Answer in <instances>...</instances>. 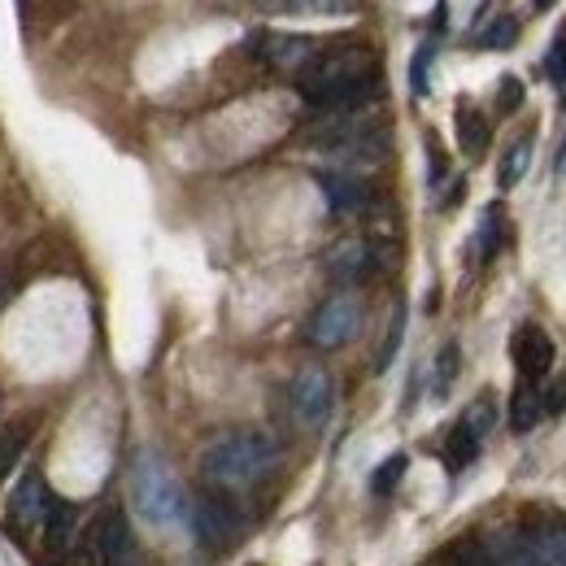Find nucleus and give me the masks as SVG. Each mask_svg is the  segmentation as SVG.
<instances>
[{
	"mask_svg": "<svg viewBox=\"0 0 566 566\" xmlns=\"http://www.w3.org/2000/svg\"><path fill=\"white\" fill-rule=\"evenodd\" d=\"M301 96L323 114H357L366 101L384 92L379 57L370 44H327L296 74Z\"/></svg>",
	"mask_w": 566,
	"mask_h": 566,
	"instance_id": "obj_1",
	"label": "nucleus"
},
{
	"mask_svg": "<svg viewBox=\"0 0 566 566\" xmlns=\"http://www.w3.org/2000/svg\"><path fill=\"white\" fill-rule=\"evenodd\" d=\"M275 467H280V444H275V436H266L258 427L222 431L218 440L206 444V453H201V475H206V484H213L218 493L253 489Z\"/></svg>",
	"mask_w": 566,
	"mask_h": 566,
	"instance_id": "obj_2",
	"label": "nucleus"
},
{
	"mask_svg": "<svg viewBox=\"0 0 566 566\" xmlns=\"http://www.w3.org/2000/svg\"><path fill=\"white\" fill-rule=\"evenodd\" d=\"M132 505H136V514L148 518L153 527H175V523L188 518V493H184V484L153 453H140L136 467H132Z\"/></svg>",
	"mask_w": 566,
	"mask_h": 566,
	"instance_id": "obj_3",
	"label": "nucleus"
},
{
	"mask_svg": "<svg viewBox=\"0 0 566 566\" xmlns=\"http://www.w3.org/2000/svg\"><path fill=\"white\" fill-rule=\"evenodd\" d=\"M305 140L336 161H379L388 153V127L361 114H327Z\"/></svg>",
	"mask_w": 566,
	"mask_h": 566,
	"instance_id": "obj_4",
	"label": "nucleus"
},
{
	"mask_svg": "<svg viewBox=\"0 0 566 566\" xmlns=\"http://www.w3.org/2000/svg\"><path fill=\"white\" fill-rule=\"evenodd\" d=\"M78 566H140V549H136V536H132V523L123 518V510L96 514V523L87 527V541L78 549Z\"/></svg>",
	"mask_w": 566,
	"mask_h": 566,
	"instance_id": "obj_5",
	"label": "nucleus"
},
{
	"mask_svg": "<svg viewBox=\"0 0 566 566\" xmlns=\"http://www.w3.org/2000/svg\"><path fill=\"white\" fill-rule=\"evenodd\" d=\"M357 327H361V301L354 292H336L310 318V345L314 349H340V345L354 340Z\"/></svg>",
	"mask_w": 566,
	"mask_h": 566,
	"instance_id": "obj_6",
	"label": "nucleus"
},
{
	"mask_svg": "<svg viewBox=\"0 0 566 566\" xmlns=\"http://www.w3.org/2000/svg\"><path fill=\"white\" fill-rule=\"evenodd\" d=\"M287 406H292V419L301 427H323L332 419V406H336V384H332V375L327 370H318V366H305L296 379H292V388H287Z\"/></svg>",
	"mask_w": 566,
	"mask_h": 566,
	"instance_id": "obj_7",
	"label": "nucleus"
},
{
	"mask_svg": "<svg viewBox=\"0 0 566 566\" xmlns=\"http://www.w3.org/2000/svg\"><path fill=\"white\" fill-rule=\"evenodd\" d=\"M49 505H53V493H49L44 475L27 471V475L13 484L9 501H4V523H9V532H31V527H40V523L49 518Z\"/></svg>",
	"mask_w": 566,
	"mask_h": 566,
	"instance_id": "obj_8",
	"label": "nucleus"
},
{
	"mask_svg": "<svg viewBox=\"0 0 566 566\" xmlns=\"http://www.w3.org/2000/svg\"><path fill=\"white\" fill-rule=\"evenodd\" d=\"M192 532H197L201 545L227 549V545L240 536V510L227 501V493L201 496L197 510H192Z\"/></svg>",
	"mask_w": 566,
	"mask_h": 566,
	"instance_id": "obj_9",
	"label": "nucleus"
},
{
	"mask_svg": "<svg viewBox=\"0 0 566 566\" xmlns=\"http://www.w3.org/2000/svg\"><path fill=\"white\" fill-rule=\"evenodd\" d=\"M510 354H514V366H518V375H523V384H536V379H545L549 370H554V336L545 332V327H536V323H523L518 332H514V340H510Z\"/></svg>",
	"mask_w": 566,
	"mask_h": 566,
	"instance_id": "obj_10",
	"label": "nucleus"
},
{
	"mask_svg": "<svg viewBox=\"0 0 566 566\" xmlns=\"http://www.w3.org/2000/svg\"><path fill=\"white\" fill-rule=\"evenodd\" d=\"M253 44H258V57L262 62H271V66H280V71H292L301 74L314 57H318V40H310V35H283V31H262V35H253Z\"/></svg>",
	"mask_w": 566,
	"mask_h": 566,
	"instance_id": "obj_11",
	"label": "nucleus"
},
{
	"mask_svg": "<svg viewBox=\"0 0 566 566\" xmlns=\"http://www.w3.org/2000/svg\"><path fill=\"white\" fill-rule=\"evenodd\" d=\"M379 271V249L370 240H340L327 253V275L340 283H361Z\"/></svg>",
	"mask_w": 566,
	"mask_h": 566,
	"instance_id": "obj_12",
	"label": "nucleus"
},
{
	"mask_svg": "<svg viewBox=\"0 0 566 566\" xmlns=\"http://www.w3.org/2000/svg\"><path fill=\"white\" fill-rule=\"evenodd\" d=\"M318 188H323L332 213H357L370 206V188L349 170H318Z\"/></svg>",
	"mask_w": 566,
	"mask_h": 566,
	"instance_id": "obj_13",
	"label": "nucleus"
},
{
	"mask_svg": "<svg viewBox=\"0 0 566 566\" xmlns=\"http://www.w3.org/2000/svg\"><path fill=\"white\" fill-rule=\"evenodd\" d=\"M484 554H489V566H541L536 545H532V532H518V527L496 532L493 541L484 545Z\"/></svg>",
	"mask_w": 566,
	"mask_h": 566,
	"instance_id": "obj_14",
	"label": "nucleus"
},
{
	"mask_svg": "<svg viewBox=\"0 0 566 566\" xmlns=\"http://www.w3.org/2000/svg\"><path fill=\"white\" fill-rule=\"evenodd\" d=\"M266 13H318V18H336V13H357L361 0H258Z\"/></svg>",
	"mask_w": 566,
	"mask_h": 566,
	"instance_id": "obj_15",
	"label": "nucleus"
},
{
	"mask_svg": "<svg viewBox=\"0 0 566 566\" xmlns=\"http://www.w3.org/2000/svg\"><path fill=\"white\" fill-rule=\"evenodd\" d=\"M458 144H462V153L467 157H480L484 148H489V123H484V114L475 109V105H458Z\"/></svg>",
	"mask_w": 566,
	"mask_h": 566,
	"instance_id": "obj_16",
	"label": "nucleus"
},
{
	"mask_svg": "<svg viewBox=\"0 0 566 566\" xmlns=\"http://www.w3.org/2000/svg\"><path fill=\"white\" fill-rule=\"evenodd\" d=\"M541 419H545V410H541L536 384H518L514 397H510V427H514V431H532Z\"/></svg>",
	"mask_w": 566,
	"mask_h": 566,
	"instance_id": "obj_17",
	"label": "nucleus"
},
{
	"mask_svg": "<svg viewBox=\"0 0 566 566\" xmlns=\"http://www.w3.org/2000/svg\"><path fill=\"white\" fill-rule=\"evenodd\" d=\"M527 166H532V136H523V140H514L510 148H505V157H501V170H496V184H501V192L518 188V179L527 175Z\"/></svg>",
	"mask_w": 566,
	"mask_h": 566,
	"instance_id": "obj_18",
	"label": "nucleus"
},
{
	"mask_svg": "<svg viewBox=\"0 0 566 566\" xmlns=\"http://www.w3.org/2000/svg\"><path fill=\"white\" fill-rule=\"evenodd\" d=\"M44 536H49V545H53L57 554H66V549H71V536H74V505L71 501H57V496H53L49 518H44Z\"/></svg>",
	"mask_w": 566,
	"mask_h": 566,
	"instance_id": "obj_19",
	"label": "nucleus"
},
{
	"mask_svg": "<svg viewBox=\"0 0 566 566\" xmlns=\"http://www.w3.org/2000/svg\"><path fill=\"white\" fill-rule=\"evenodd\" d=\"M532 545L541 566H566V523H545L541 532H532Z\"/></svg>",
	"mask_w": 566,
	"mask_h": 566,
	"instance_id": "obj_20",
	"label": "nucleus"
},
{
	"mask_svg": "<svg viewBox=\"0 0 566 566\" xmlns=\"http://www.w3.org/2000/svg\"><path fill=\"white\" fill-rule=\"evenodd\" d=\"M501 235H505V213H501V206H489L484 218H480V235H475L480 262H493L496 249H501Z\"/></svg>",
	"mask_w": 566,
	"mask_h": 566,
	"instance_id": "obj_21",
	"label": "nucleus"
},
{
	"mask_svg": "<svg viewBox=\"0 0 566 566\" xmlns=\"http://www.w3.org/2000/svg\"><path fill=\"white\" fill-rule=\"evenodd\" d=\"M475 458H480V440H475L467 427H453L449 440H444V467H449V471H462V467H471Z\"/></svg>",
	"mask_w": 566,
	"mask_h": 566,
	"instance_id": "obj_22",
	"label": "nucleus"
},
{
	"mask_svg": "<svg viewBox=\"0 0 566 566\" xmlns=\"http://www.w3.org/2000/svg\"><path fill=\"white\" fill-rule=\"evenodd\" d=\"M401 340H406V305H397V310H392L388 336H384V345H379V354H375V375H384V370L397 361V349H401Z\"/></svg>",
	"mask_w": 566,
	"mask_h": 566,
	"instance_id": "obj_23",
	"label": "nucleus"
},
{
	"mask_svg": "<svg viewBox=\"0 0 566 566\" xmlns=\"http://www.w3.org/2000/svg\"><path fill=\"white\" fill-rule=\"evenodd\" d=\"M514 40H518V18H514V13H501V18H493V22L480 31V44L493 49V53H505Z\"/></svg>",
	"mask_w": 566,
	"mask_h": 566,
	"instance_id": "obj_24",
	"label": "nucleus"
},
{
	"mask_svg": "<svg viewBox=\"0 0 566 566\" xmlns=\"http://www.w3.org/2000/svg\"><path fill=\"white\" fill-rule=\"evenodd\" d=\"M406 453H392V458H384L379 467H375V480H370V493L375 496H388L397 484H401V475H406Z\"/></svg>",
	"mask_w": 566,
	"mask_h": 566,
	"instance_id": "obj_25",
	"label": "nucleus"
},
{
	"mask_svg": "<svg viewBox=\"0 0 566 566\" xmlns=\"http://www.w3.org/2000/svg\"><path fill=\"white\" fill-rule=\"evenodd\" d=\"M493 423H496L493 397H480V401H471V406H467V415H462V423H458V427H467L475 440H484V436L493 431Z\"/></svg>",
	"mask_w": 566,
	"mask_h": 566,
	"instance_id": "obj_26",
	"label": "nucleus"
},
{
	"mask_svg": "<svg viewBox=\"0 0 566 566\" xmlns=\"http://www.w3.org/2000/svg\"><path fill=\"white\" fill-rule=\"evenodd\" d=\"M545 74L558 83V96H566V27H558V35L545 53Z\"/></svg>",
	"mask_w": 566,
	"mask_h": 566,
	"instance_id": "obj_27",
	"label": "nucleus"
},
{
	"mask_svg": "<svg viewBox=\"0 0 566 566\" xmlns=\"http://www.w3.org/2000/svg\"><path fill=\"white\" fill-rule=\"evenodd\" d=\"M458 345H453V340H449V345H444V349H440V357H436V379H431V388H436V397H440V392H449V384H453V379H458Z\"/></svg>",
	"mask_w": 566,
	"mask_h": 566,
	"instance_id": "obj_28",
	"label": "nucleus"
},
{
	"mask_svg": "<svg viewBox=\"0 0 566 566\" xmlns=\"http://www.w3.org/2000/svg\"><path fill=\"white\" fill-rule=\"evenodd\" d=\"M523 96H527L523 78H518V74H505L501 87H496V109H501V114H514V109L523 105Z\"/></svg>",
	"mask_w": 566,
	"mask_h": 566,
	"instance_id": "obj_29",
	"label": "nucleus"
},
{
	"mask_svg": "<svg viewBox=\"0 0 566 566\" xmlns=\"http://www.w3.org/2000/svg\"><path fill=\"white\" fill-rule=\"evenodd\" d=\"M22 444H27V436H22V431H4V436H0V480L13 471V462H18Z\"/></svg>",
	"mask_w": 566,
	"mask_h": 566,
	"instance_id": "obj_30",
	"label": "nucleus"
},
{
	"mask_svg": "<svg viewBox=\"0 0 566 566\" xmlns=\"http://www.w3.org/2000/svg\"><path fill=\"white\" fill-rule=\"evenodd\" d=\"M431 44H423L419 53H415V66H410V87H415V96H427V66H431Z\"/></svg>",
	"mask_w": 566,
	"mask_h": 566,
	"instance_id": "obj_31",
	"label": "nucleus"
},
{
	"mask_svg": "<svg viewBox=\"0 0 566 566\" xmlns=\"http://www.w3.org/2000/svg\"><path fill=\"white\" fill-rule=\"evenodd\" d=\"M541 410H545V415H563L566 410V375H558V379L541 392Z\"/></svg>",
	"mask_w": 566,
	"mask_h": 566,
	"instance_id": "obj_32",
	"label": "nucleus"
},
{
	"mask_svg": "<svg viewBox=\"0 0 566 566\" xmlns=\"http://www.w3.org/2000/svg\"><path fill=\"white\" fill-rule=\"evenodd\" d=\"M532 4H536V9H541V13H545V9H554V4H558V0H532Z\"/></svg>",
	"mask_w": 566,
	"mask_h": 566,
	"instance_id": "obj_33",
	"label": "nucleus"
},
{
	"mask_svg": "<svg viewBox=\"0 0 566 566\" xmlns=\"http://www.w3.org/2000/svg\"><path fill=\"white\" fill-rule=\"evenodd\" d=\"M558 170L566 175V140H563V153H558Z\"/></svg>",
	"mask_w": 566,
	"mask_h": 566,
	"instance_id": "obj_34",
	"label": "nucleus"
},
{
	"mask_svg": "<svg viewBox=\"0 0 566 566\" xmlns=\"http://www.w3.org/2000/svg\"><path fill=\"white\" fill-rule=\"evenodd\" d=\"M563 101H566V96H563Z\"/></svg>",
	"mask_w": 566,
	"mask_h": 566,
	"instance_id": "obj_35",
	"label": "nucleus"
}]
</instances>
